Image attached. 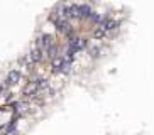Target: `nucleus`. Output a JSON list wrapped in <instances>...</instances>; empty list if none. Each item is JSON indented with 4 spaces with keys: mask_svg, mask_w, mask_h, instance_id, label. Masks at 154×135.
I'll use <instances>...</instances> for the list:
<instances>
[{
    "mask_svg": "<svg viewBox=\"0 0 154 135\" xmlns=\"http://www.w3.org/2000/svg\"><path fill=\"white\" fill-rule=\"evenodd\" d=\"M41 86H44V80H37V81H31L26 88H24V94L26 96H31V94L37 93L41 90Z\"/></svg>",
    "mask_w": 154,
    "mask_h": 135,
    "instance_id": "1",
    "label": "nucleus"
},
{
    "mask_svg": "<svg viewBox=\"0 0 154 135\" xmlns=\"http://www.w3.org/2000/svg\"><path fill=\"white\" fill-rule=\"evenodd\" d=\"M86 47V40L82 39V37H75V39L69 40V49L73 51V52H78V51H82Z\"/></svg>",
    "mask_w": 154,
    "mask_h": 135,
    "instance_id": "2",
    "label": "nucleus"
},
{
    "mask_svg": "<svg viewBox=\"0 0 154 135\" xmlns=\"http://www.w3.org/2000/svg\"><path fill=\"white\" fill-rule=\"evenodd\" d=\"M20 81V73L19 71H10L5 78V86H15Z\"/></svg>",
    "mask_w": 154,
    "mask_h": 135,
    "instance_id": "3",
    "label": "nucleus"
},
{
    "mask_svg": "<svg viewBox=\"0 0 154 135\" xmlns=\"http://www.w3.org/2000/svg\"><path fill=\"white\" fill-rule=\"evenodd\" d=\"M54 24H56V27H58V31L59 32H66V34H69V32H71V26H69L68 24V20H66V19H56L54 20Z\"/></svg>",
    "mask_w": 154,
    "mask_h": 135,
    "instance_id": "4",
    "label": "nucleus"
},
{
    "mask_svg": "<svg viewBox=\"0 0 154 135\" xmlns=\"http://www.w3.org/2000/svg\"><path fill=\"white\" fill-rule=\"evenodd\" d=\"M29 59H31L32 63H39L42 59V51L41 47H34V49L31 51V54H29Z\"/></svg>",
    "mask_w": 154,
    "mask_h": 135,
    "instance_id": "5",
    "label": "nucleus"
},
{
    "mask_svg": "<svg viewBox=\"0 0 154 135\" xmlns=\"http://www.w3.org/2000/svg\"><path fill=\"white\" fill-rule=\"evenodd\" d=\"M76 12H78V17H88L91 10L88 5H76Z\"/></svg>",
    "mask_w": 154,
    "mask_h": 135,
    "instance_id": "6",
    "label": "nucleus"
},
{
    "mask_svg": "<svg viewBox=\"0 0 154 135\" xmlns=\"http://www.w3.org/2000/svg\"><path fill=\"white\" fill-rule=\"evenodd\" d=\"M61 66H63V58H53V61H51L53 73H59L61 71Z\"/></svg>",
    "mask_w": 154,
    "mask_h": 135,
    "instance_id": "7",
    "label": "nucleus"
},
{
    "mask_svg": "<svg viewBox=\"0 0 154 135\" xmlns=\"http://www.w3.org/2000/svg\"><path fill=\"white\" fill-rule=\"evenodd\" d=\"M46 52H48V56H49V58H56V54H58V47L53 44V46H49V47L46 49Z\"/></svg>",
    "mask_w": 154,
    "mask_h": 135,
    "instance_id": "8",
    "label": "nucleus"
},
{
    "mask_svg": "<svg viewBox=\"0 0 154 135\" xmlns=\"http://www.w3.org/2000/svg\"><path fill=\"white\" fill-rule=\"evenodd\" d=\"M103 36H105V31L102 27H97L95 31H93V37H95V39H102Z\"/></svg>",
    "mask_w": 154,
    "mask_h": 135,
    "instance_id": "9",
    "label": "nucleus"
},
{
    "mask_svg": "<svg viewBox=\"0 0 154 135\" xmlns=\"http://www.w3.org/2000/svg\"><path fill=\"white\" fill-rule=\"evenodd\" d=\"M69 68H71V63H68V61H64V59H63V66H61V71H59V73L68 74V73H69Z\"/></svg>",
    "mask_w": 154,
    "mask_h": 135,
    "instance_id": "10",
    "label": "nucleus"
},
{
    "mask_svg": "<svg viewBox=\"0 0 154 135\" xmlns=\"http://www.w3.org/2000/svg\"><path fill=\"white\" fill-rule=\"evenodd\" d=\"M88 19H90L91 22H97V24L102 22V17H100V15H97V14H93V12H91L90 15H88Z\"/></svg>",
    "mask_w": 154,
    "mask_h": 135,
    "instance_id": "11",
    "label": "nucleus"
},
{
    "mask_svg": "<svg viewBox=\"0 0 154 135\" xmlns=\"http://www.w3.org/2000/svg\"><path fill=\"white\" fill-rule=\"evenodd\" d=\"M0 91H2V85H0Z\"/></svg>",
    "mask_w": 154,
    "mask_h": 135,
    "instance_id": "12",
    "label": "nucleus"
}]
</instances>
